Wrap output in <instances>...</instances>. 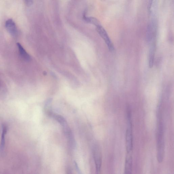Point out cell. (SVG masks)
Segmentation results:
<instances>
[{
	"instance_id": "1",
	"label": "cell",
	"mask_w": 174,
	"mask_h": 174,
	"mask_svg": "<svg viewBox=\"0 0 174 174\" xmlns=\"http://www.w3.org/2000/svg\"><path fill=\"white\" fill-rule=\"evenodd\" d=\"M165 154L164 127L163 123H159L158 125L157 135V158L161 163L163 161Z\"/></svg>"
},
{
	"instance_id": "2",
	"label": "cell",
	"mask_w": 174,
	"mask_h": 174,
	"mask_svg": "<svg viewBox=\"0 0 174 174\" xmlns=\"http://www.w3.org/2000/svg\"><path fill=\"white\" fill-rule=\"evenodd\" d=\"M157 22L156 17H151L146 33V39L148 43H155L157 31Z\"/></svg>"
},
{
	"instance_id": "3",
	"label": "cell",
	"mask_w": 174,
	"mask_h": 174,
	"mask_svg": "<svg viewBox=\"0 0 174 174\" xmlns=\"http://www.w3.org/2000/svg\"><path fill=\"white\" fill-rule=\"evenodd\" d=\"M96 30L101 38L104 39L109 50L111 52L113 51L114 49L113 44L105 29L100 25L96 27Z\"/></svg>"
},
{
	"instance_id": "4",
	"label": "cell",
	"mask_w": 174,
	"mask_h": 174,
	"mask_svg": "<svg viewBox=\"0 0 174 174\" xmlns=\"http://www.w3.org/2000/svg\"><path fill=\"white\" fill-rule=\"evenodd\" d=\"M93 153L96 171L97 173H99L101 170L102 157L100 148L98 145H95L94 146Z\"/></svg>"
},
{
	"instance_id": "5",
	"label": "cell",
	"mask_w": 174,
	"mask_h": 174,
	"mask_svg": "<svg viewBox=\"0 0 174 174\" xmlns=\"http://www.w3.org/2000/svg\"><path fill=\"white\" fill-rule=\"evenodd\" d=\"M132 127H128L126 131V149L127 153L131 154L133 150Z\"/></svg>"
},
{
	"instance_id": "6",
	"label": "cell",
	"mask_w": 174,
	"mask_h": 174,
	"mask_svg": "<svg viewBox=\"0 0 174 174\" xmlns=\"http://www.w3.org/2000/svg\"><path fill=\"white\" fill-rule=\"evenodd\" d=\"M6 28L9 32L12 35L14 36L17 34V27L15 22L12 19H10L7 20L5 23Z\"/></svg>"
},
{
	"instance_id": "7",
	"label": "cell",
	"mask_w": 174,
	"mask_h": 174,
	"mask_svg": "<svg viewBox=\"0 0 174 174\" xmlns=\"http://www.w3.org/2000/svg\"><path fill=\"white\" fill-rule=\"evenodd\" d=\"M127 157L126 158L125 161V174H131L132 170L133 159L131 155H129V154H128Z\"/></svg>"
},
{
	"instance_id": "8",
	"label": "cell",
	"mask_w": 174,
	"mask_h": 174,
	"mask_svg": "<svg viewBox=\"0 0 174 174\" xmlns=\"http://www.w3.org/2000/svg\"><path fill=\"white\" fill-rule=\"evenodd\" d=\"M158 0H149L148 10L151 16L156 15Z\"/></svg>"
},
{
	"instance_id": "9",
	"label": "cell",
	"mask_w": 174,
	"mask_h": 174,
	"mask_svg": "<svg viewBox=\"0 0 174 174\" xmlns=\"http://www.w3.org/2000/svg\"><path fill=\"white\" fill-rule=\"evenodd\" d=\"M150 47L149 54V67H153L154 62L155 53L156 45L155 43L150 44Z\"/></svg>"
},
{
	"instance_id": "10",
	"label": "cell",
	"mask_w": 174,
	"mask_h": 174,
	"mask_svg": "<svg viewBox=\"0 0 174 174\" xmlns=\"http://www.w3.org/2000/svg\"><path fill=\"white\" fill-rule=\"evenodd\" d=\"M85 14L86 13H85L84 14L83 18L84 20L86 22L94 25L96 27L101 25L100 22L96 18H93V17H87L86 16Z\"/></svg>"
},
{
	"instance_id": "11",
	"label": "cell",
	"mask_w": 174,
	"mask_h": 174,
	"mask_svg": "<svg viewBox=\"0 0 174 174\" xmlns=\"http://www.w3.org/2000/svg\"><path fill=\"white\" fill-rule=\"evenodd\" d=\"M17 46H18V48H19V51H20V54L21 55L22 58L25 60H30V56L29 54H28L26 51L25 50L21 45L20 43H17Z\"/></svg>"
},
{
	"instance_id": "12",
	"label": "cell",
	"mask_w": 174,
	"mask_h": 174,
	"mask_svg": "<svg viewBox=\"0 0 174 174\" xmlns=\"http://www.w3.org/2000/svg\"><path fill=\"white\" fill-rule=\"evenodd\" d=\"M7 132V128L5 126H4L3 128L2 133V139L0 145V151H2L4 148L5 145V135Z\"/></svg>"
},
{
	"instance_id": "13",
	"label": "cell",
	"mask_w": 174,
	"mask_h": 174,
	"mask_svg": "<svg viewBox=\"0 0 174 174\" xmlns=\"http://www.w3.org/2000/svg\"><path fill=\"white\" fill-rule=\"evenodd\" d=\"M25 2L28 6L32 5L33 3V0H25Z\"/></svg>"
}]
</instances>
